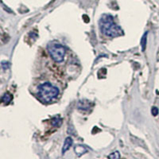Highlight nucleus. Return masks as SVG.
Here are the masks:
<instances>
[{
	"mask_svg": "<svg viewBox=\"0 0 159 159\" xmlns=\"http://www.w3.org/2000/svg\"><path fill=\"white\" fill-rule=\"evenodd\" d=\"M61 123H62L61 119L59 117L54 118V119L52 120V122H51V123H52V126H54V127H59L60 125L61 124Z\"/></svg>",
	"mask_w": 159,
	"mask_h": 159,
	"instance_id": "nucleus-8",
	"label": "nucleus"
},
{
	"mask_svg": "<svg viewBox=\"0 0 159 159\" xmlns=\"http://www.w3.org/2000/svg\"><path fill=\"white\" fill-rule=\"evenodd\" d=\"M47 50L52 59L55 62H62L65 56V48L61 44L56 41L49 42L47 45Z\"/></svg>",
	"mask_w": 159,
	"mask_h": 159,
	"instance_id": "nucleus-3",
	"label": "nucleus"
},
{
	"mask_svg": "<svg viewBox=\"0 0 159 159\" xmlns=\"http://www.w3.org/2000/svg\"><path fill=\"white\" fill-rule=\"evenodd\" d=\"M59 94V90L51 83H45L40 84L38 88V95L39 98L45 103H49L56 99Z\"/></svg>",
	"mask_w": 159,
	"mask_h": 159,
	"instance_id": "nucleus-2",
	"label": "nucleus"
},
{
	"mask_svg": "<svg viewBox=\"0 0 159 159\" xmlns=\"http://www.w3.org/2000/svg\"><path fill=\"white\" fill-rule=\"evenodd\" d=\"M11 100H12V96L10 93H8V92L5 93L2 98V101L4 104H9L11 102Z\"/></svg>",
	"mask_w": 159,
	"mask_h": 159,
	"instance_id": "nucleus-5",
	"label": "nucleus"
},
{
	"mask_svg": "<svg viewBox=\"0 0 159 159\" xmlns=\"http://www.w3.org/2000/svg\"><path fill=\"white\" fill-rule=\"evenodd\" d=\"M108 157H110V158H119L120 155H119V152L116 151L114 153H112L111 154H110V155H108Z\"/></svg>",
	"mask_w": 159,
	"mask_h": 159,
	"instance_id": "nucleus-9",
	"label": "nucleus"
},
{
	"mask_svg": "<svg viewBox=\"0 0 159 159\" xmlns=\"http://www.w3.org/2000/svg\"><path fill=\"white\" fill-rule=\"evenodd\" d=\"M99 28L103 34L111 38L121 36L123 30L114 22L113 17L109 15H103L99 20Z\"/></svg>",
	"mask_w": 159,
	"mask_h": 159,
	"instance_id": "nucleus-1",
	"label": "nucleus"
},
{
	"mask_svg": "<svg viewBox=\"0 0 159 159\" xmlns=\"http://www.w3.org/2000/svg\"><path fill=\"white\" fill-rule=\"evenodd\" d=\"M86 151H87V149L85 148L84 146H77L76 147H75V152L78 156H80L81 154H84Z\"/></svg>",
	"mask_w": 159,
	"mask_h": 159,
	"instance_id": "nucleus-6",
	"label": "nucleus"
},
{
	"mask_svg": "<svg viewBox=\"0 0 159 159\" xmlns=\"http://www.w3.org/2000/svg\"><path fill=\"white\" fill-rule=\"evenodd\" d=\"M147 32L145 33L144 35L143 36L141 40V45H142V50L144 51L147 46Z\"/></svg>",
	"mask_w": 159,
	"mask_h": 159,
	"instance_id": "nucleus-7",
	"label": "nucleus"
},
{
	"mask_svg": "<svg viewBox=\"0 0 159 159\" xmlns=\"http://www.w3.org/2000/svg\"><path fill=\"white\" fill-rule=\"evenodd\" d=\"M151 112H152V114L154 115V116H157V115L158 114V110H157V107H153V108H152Z\"/></svg>",
	"mask_w": 159,
	"mask_h": 159,
	"instance_id": "nucleus-10",
	"label": "nucleus"
},
{
	"mask_svg": "<svg viewBox=\"0 0 159 159\" xmlns=\"http://www.w3.org/2000/svg\"><path fill=\"white\" fill-rule=\"evenodd\" d=\"M72 143H73V141H72V138H66V139L65 140V143H64L63 148H62V154H64L65 152L68 151V150H69V148L72 146Z\"/></svg>",
	"mask_w": 159,
	"mask_h": 159,
	"instance_id": "nucleus-4",
	"label": "nucleus"
}]
</instances>
